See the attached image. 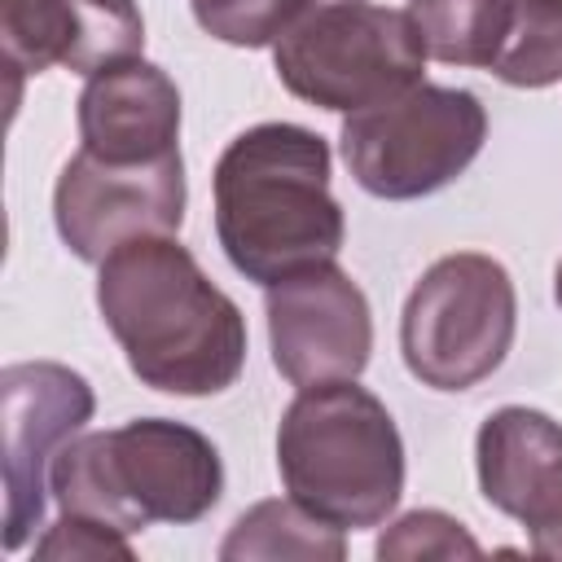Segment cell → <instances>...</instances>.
<instances>
[{
  "instance_id": "1",
  "label": "cell",
  "mask_w": 562,
  "mask_h": 562,
  "mask_svg": "<svg viewBox=\"0 0 562 562\" xmlns=\"http://www.w3.org/2000/svg\"><path fill=\"white\" fill-rule=\"evenodd\" d=\"M97 307L127 369L162 395H220L246 364V316L176 237L105 255Z\"/></svg>"
},
{
  "instance_id": "2",
  "label": "cell",
  "mask_w": 562,
  "mask_h": 562,
  "mask_svg": "<svg viewBox=\"0 0 562 562\" xmlns=\"http://www.w3.org/2000/svg\"><path fill=\"white\" fill-rule=\"evenodd\" d=\"M215 233L228 263L277 285L334 263L347 237L329 189V145L299 123H255L215 162Z\"/></svg>"
},
{
  "instance_id": "3",
  "label": "cell",
  "mask_w": 562,
  "mask_h": 562,
  "mask_svg": "<svg viewBox=\"0 0 562 562\" xmlns=\"http://www.w3.org/2000/svg\"><path fill=\"white\" fill-rule=\"evenodd\" d=\"M61 514L105 522L123 536L149 522H198L224 492L215 443L171 417H136L70 439L48 470Z\"/></svg>"
},
{
  "instance_id": "4",
  "label": "cell",
  "mask_w": 562,
  "mask_h": 562,
  "mask_svg": "<svg viewBox=\"0 0 562 562\" xmlns=\"http://www.w3.org/2000/svg\"><path fill=\"white\" fill-rule=\"evenodd\" d=\"M277 470L307 514L338 531H364L400 505L404 443L386 404L356 378L303 386L277 426Z\"/></svg>"
},
{
  "instance_id": "5",
  "label": "cell",
  "mask_w": 562,
  "mask_h": 562,
  "mask_svg": "<svg viewBox=\"0 0 562 562\" xmlns=\"http://www.w3.org/2000/svg\"><path fill=\"white\" fill-rule=\"evenodd\" d=\"M285 92L307 105L356 114L422 83L426 48L408 13L373 0H312L272 44Z\"/></svg>"
},
{
  "instance_id": "6",
  "label": "cell",
  "mask_w": 562,
  "mask_h": 562,
  "mask_svg": "<svg viewBox=\"0 0 562 562\" xmlns=\"http://www.w3.org/2000/svg\"><path fill=\"white\" fill-rule=\"evenodd\" d=\"M514 329L518 299L505 263L457 250L417 277L400 316V351L422 386L470 391L505 364Z\"/></svg>"
},
{
  "instance_id": "7",
  "label": "cell",
  "mask_w": 562,
  "mask_h": 562,
  "mask_svg": "<svg viewBox=\"0 0 562 562\" xmlns=\"http://www.w3.org/2000/svg\"><path fill=\"white\" fill-rule=\"evenodd\" d=\"M487 110L465 88L413 83L347 114L342 158L356 184L386 202L426 198L452 184L483 149Z\"/></svg>"
},
{
  "instance_id": "8",
  "label": "cell",
  "mask_w": 562,
  "mask_h": 562,
  "mask_svg": "<svg viewBox=\"0 0 562 562\" xmlns=\"http://www.w3.org/2000/svg\"><path fill=\"white\" fill-rule=\"evenodd\" d=\"M53 224L83 263H101L136 237H176L184 224L180 149L149 162H105L79 149L57 176Z\"/></svg>"
},
{
  "instance_id": "9",
  "label": "cell",
  "mask_w": 562,
  "mask_h": 562,
  "mask_svg": "<svg viewBox=\"0 0 562 562\" xmlns=\"http://www.w3.org/2000/svg\"><path fill=\"white\" fill-rule=\"evenodd\" d=\"M92 386L53 360H22L0 373L4 430V549H22L44 518L53 457L92 417Z\"/></svg>"
},
{
  "instance_id": "10",
  "label": "cell",
  "mask_w": 562,
  "mask_h": 562,
  "mask_svg": "<svg viewBox=\"0 0 562 562\" xmlns=\"http://www.w3.org/2000/svg\"><path fill=\"white\" fill-rule=\"evenodd\" d=\"M268 342L272 364L290 386L351 382L373 351V316L364 290L338 268L316 263L268 285Z\"/></svg>"
},
{
  "instance_id": "11",
  "label": "cell",
  "mask_w": 562,
  "mask_h": 562,
  "mask_svg": "<svg viewBox=\"0 0 562 562\" xmlns=\"http://www.w3.org/2000/svg\"><path fill=\"white\" fill-rule=\"evenodd\" d=\"M487 505L522 522L531 553L562 562V426L527 404L487 413L474 439Z\"/></svg>"
},
{
  "instance_id": "12",
  "label": "cell",
  "mask_w": 562,
  "mask_h": 562,
  "mask_svg": "<svg viewBox=\"0 0 562 562\" xmlns=\"http://www.w3.org/2000/svg\"><path fill=\"white\" fill-rule=\"evenodd\" d=\"M79 149L105 162H149L180 149V88L162 66L127 57L88 75L79 92Z\"/></svg>"
},
{
  "instance_id": "13",
  "label": "cell",
  "mask_w": 562,
  "mask_h": 562,
  "mask_svg": "<svg viewBox=\"0 0 562 562\" xmlns=\"http://www.w3.org/2000/svg\"><path fill=\"white\" fill-rule=\"evenodd\" d=\"M426 57L443 66L492 70L518 18V0H408Z\"/></svg>"
},
{
  "instance_id": "14",
  "label": "cell",
  "mask_w": 562,
  "mask_h": 562,
  "mask_svg": "<svg viewBox=\"0 0 562 562\" xmlns=\"http://www.w3.org/2000/svg\"><path fill=\"white\" fill-rule=\"evenodd\" d=\"M342 531L307 514L299 501H259L246 509L228 540L220 544V558H342Z\"/></svg>"
},
{
  "instance_id": "15",
  "label": "cell",
  "mask_w": 562,
  "mask_h": 562,
  "mask_svg": "<svg viewBox=\"0 0 562 562\" xmlns=\"http://www.w3.org/2000/svg\"><path fill=\"white\" fill-rule=\"evenodd\" d=\"M0 48H4V66L13 70V101H18V75H40L48 66L70 61L66 0H0Z\"/></svg>"
},
{
  "instance_id": "16",
  "label": "cell",
  "mask_w": 562,
  "mask_h": 562,
  "mask_svg": "<svg viewBox=\"0 0 562 562\" xmlns=\"http://www.w3.org/2000/svg\"><path fill=\"white\" fill-rule=\"evenodd\" d=\"M70 9V61L75 75H97L114 61L140 57L145 22L136 0H66Z\"/></svg>"
},
{
  "instance_id": "17",
  "label": "cell",
  "mask_w": 562,
  "mask_h": 562,
  "mask_svg": "<svg viewBox=\"0 0 562 562\" xmlns=\"http://www.w3.org/2000/svg\"><path fill=\"white\" fill-rule=\"evenodd\" d=\"M492 75L509 88H549L562 79V0H518L514 31Z\"/></svg>"
},
{
  "instance_id": "18",
  "label": "cell",
  "mask_w": 562,
  "mask_h": 562,
  "mask_svg": "<svg viewBox=\"0 0 562 562\" xmlns=\"http://www.w3.org/2000/svg\"><path fill=\"white\" fill-rule=\"evenodd\" d=\"M312 0H189L198 26L233 48L277 44Z\"/></svg>"
},
{
  "instance_id": "19",
  "label": "cell",
  "mask_w": 562,
  "mask_h": 562,
  "mask_svg": "<svg viewBox=\"0 0 562 562\" xmlns=\"http://www.w3.org/2000/svg\"><path fill=\"white\" fill-rule=\"evenodd\" d=\"M479 540L439 509H413L378 540V558H479Z\"/></svg>"
},
{
  "instance_id": "20",
  "label": "cell",
  "mask_w": 562,
  "mask_h": 562,
  "mask_svg": "<svg viewBox=\"0 0 562 562\" xmlns=\"http://www.w3.org/2000/svg\"><path fill=\"white\" fill-rule=\"evenodd\" d=\"M35 558H119L132 562V544L123 540V531L79 518V514H61L44 540H35Z\"/></svg>"
},
{
  "instance_id": "21",
  "label": "cell",
  "mask_w": 562,
  "mask_h": 562,
  "mask_svg": "<svg viewBox=\"0 0 562 562\" xmlns=\"http://www.w3.org/2000/svg\"><path fill=\"white\" fill-rule=\"evenodd\" d=\"M553 299H558V307H562V263H558V277H553Z\"/></svg>"
}]
</instances>
